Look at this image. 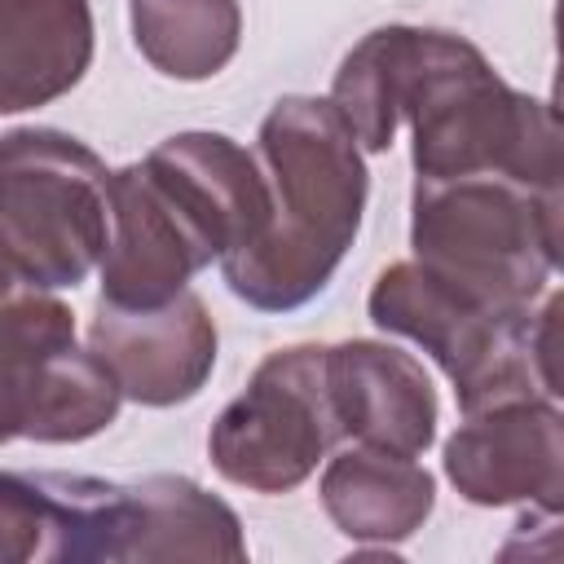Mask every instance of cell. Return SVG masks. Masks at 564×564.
I'll use <instances>...</instances> for the list:
<instances>
[{
	"mask_svg": "<svg viewBox=\"0 0 564 564\" xmlns=\"http://www.w3.org/2000/svg\"><path fill=\"white\" fill-rule=\"evenodd\" d=\"M269 181L251 150L225 132H176L141 163L110 172V242L101 300L159 308L189 278L251 247L269 229Z\"/></svg>",
	"mask_w": 564,
	"mask_h": 564,
	"instance_id": "cell-1",
	"label": "cell"
},
{
	"mask_svg": "<svg viewBox=\"0 0 564 564\" xmlns=\"http://www.w3.org/2000/svg\"><path fill=\"white\" fill-rule=\"evenodd\" d=\"M256 141L273 216L251 247L220 260V278L242 304L291 313L317 300L348 256L370 176L357 137L326 97H278Z\"/></svg>",
	"mask_w": 564,
	"mask_h": 564,
	"instance_id": "cell-2",
	"label": "cell"
},
{
	"mask_svg": "<svg viewBox=\"0 0 564 564\" xmlns=\"http://www.w3.org/2000/svg\"><path fill=\"white\" fill-rule=\"evenodd\" d=\"M397 123H410L414 181L494 172L529 189H560L555 110L511 88L489 57L454 31L410 26Z\"/></svg>",
	"mask_w": 564,
	"mask_h": 564,
	"instance_id": "cell-3",
	"label": "cell"
},
{
	"mask_svg": "<svg viewBox=\"0 0 564 564\" xmlns=\"http://www.w3.org/2000/svg\"><path fill=\"white\" fill-rule=\"evenodd\" d=\"M366 313L379 330L414 339L449 375L458 410L476 414L502 401L546 397L555 401V317L560 295L546 291L542 308L533 304H489L414 260L388 264L370 295Z\"/></svg>",
	"mask_w": 564,
	"mask_h": 564,
	"instance_id": "cell-4",
	"label": "cell"
},
{
	"mask_svg": "<svg viewBox=\"0 0 564 564\" xmlns=\"http://www.w3.org/2000/svg\"><path fill=\"white\" fill-rule=\"evenodd\" d=\"M410 247L414 264L489 304H533L560 264V189L494 172L414 181Z\"/></svg>",
	"mask_w": 564,
	"mask_h": 564,
	"instance_id": "cell-5",
	"label": "cell"
},
{
	"mask_svg": "<svg viewBox=\"0 0 564 564\" xmlns=\"http://www.w3.org/2000/svg\"><path fill=\"white\" fill-rule=\"evenodd\" d=\"M0 234L31 286H79L110 242V167L101 154L57 128L4 132Z\"/></svg>",
	"mask_w": 564,
	"mask_h": 564,
	"instance_id": "cell-6",
	"label": "cell"
},
{
	"mask_svg": "<svg viewBox=\"0 0 564 564\" xmlns=\"http://www.w3.org/2000/svg\"><path fill=\"white\" fill-rule=\"evenodd\" d=\"M339 441L326 392V344H291L269 352L247 388L216 414L207 432L212 467L251 494H286L304 485Z\"/></svg>",
	"mask_w": 564,
	"mask_h": 564,
	"instance_id": "cell-7",
	"label": "cell"
},
{
	"mask_svg": "<svg viewBox=\"0 0 564 564\" xmlns=\"http://www.w3.org/2000/svg\"><path fill=\"white\" fill-rule=\"evenodd\" d=\"M132 489L79 471L0 467V564H123Z\"/></svg>",
	"mask_w": 564,
	"mask_h": 564,
	"instance_id": "cell-8",
	"label": "cell"
},
{
	"mask_svg": "<svg viewBox=\"0 0 564 564\" xmlns=\"http://www.w3.org/2000/svg\"><path fill=\"white\" fill-rule=\"evenodd\" d=\"M445 476L476 507L560 511L564 494V419L555 401H502L463 414L445 441Z\"/></svg>",
	"mask_w": 564,
	"mask_h": 564,
	"instance_id": "cell-9",
	"label": "cell"
},
{
	"mask_svg": "<svg viewBox=\"0 0 564 564\" xmlns=\"http://www.w3.org/2000/svg\"><path fill=\"white\" fill-rule=\"evenodd\" d=\"M88 348L106 361L119 392L137 405H181L216 370V322L189 286L159 308H115L97 300Z\"/></svg>",
	"mask_w": 564,
	"mask_h": 564,
	"instance_id": "cell-10",
	"label": "cell"
},
{
	"mask_svg": "<svg viewBox=\"0 0 564 564\" xmlns=\"http://www.w3.org/2000/svg\"><path fill=\"white\" fill-rule=\"evenodd\" d=\"M326 392L339 441L419 458L436 441V388L410 352L379 339L326 344Z\"/></svg>",
	"mask_w": 564,
	"mask_h": 564,
	"instance_id": "cell-11",
	"label": "cell"
},
{
	"mask_svg": "<svg viewBox=\"0 0 564 564\" xmlns=\"http://www.w3.org/2000/svg\"><path fill=\"white\" fill-rule=\"evenodd\" d=\"M88 66V0H0V115L66 97Z\"/></svg>",
	"mask_w": 564,
	"mask_h": 564,
	"instance_id": "cell-12",
	"label": "cell"
},
{
	"mask_svg": "<svg viewBox=\"0 0 564 564\" xmlns=\"http://www.w3.org/2000/svg\"><path fill=\"white\" fill-rule=\"evenodd\" d=\"M322 507L330 524L352 542H405L423 529L436 507V480L414 458L352 445L335 454L322 471Z\"/></svg>",
	"mask_w": 564,
	"mask_h": 564,
	"instance_id": "cell-13",
	"label": "cell"
},
{
	"mask_svg": "<svg viewBox=\"0 0 564 564\" xmlns=\"http://www.w3.org/2000/svg\"><path fill=\"white\" fill-rule=\"evenodd\" d=\"M132 524L123 560H247V538L229 502L189 476L132 480Z\"/></svg>",
	"mask_w": 564,
	"mask_h": 564,
	"instance_id": "cell-14",
	"label": "cell"
},
{
	"mask_svg": "<svg viewBox=\"0 0 564 564\" xmlns=\"http://www.w3.org/2000/svg\"><path fill=\"white\" fill-rule=\"evenodd\" d=\"M132 44L167 79L220 75L242 40L238 0H132Z\"/></svg>",
	"mask_w": 564,
	"mask_h": 564,
	"instance_id": "cell-15",
	"label": "cell"
},
{
	"mask_svg": "<svg viewBox=\"0 0 564 564\" xmlns=\"http://www.w3.org/2000/svg\"><path fill=\"white\" fill-rule=\"evenodd\" d=\"M70 344L75 317L57 295L40 286H13L0 295V445L22 436L44 366Z\"/></svg>",
	"mask_w": 564,
	"mask_h": 564,
	"instance_id": "cell-16",
	"label": "cell"
},
{
	"mask_svg": "<svg viewBox=\"0 0 564 564\" xmlns=\"http://www.w3.org/2000/svg\"><path fill=\"white\" fill-rule=\"evenodd\" d=\"M119 383L106 370V361L93 348H62L40 379L31 419L22 427L26 441H44V445H75L88 441L97 432H106L119 414Z\"/></svg>",
	"mask_w": 564,
	"mask_h": 564,
	"instance_id": "cell-17",
	"label": "cell"
},
{
	"mask_svg": "<svg viewBox=\"0 0 564 564\" xmlns=\"http://www.w3.org/2000/svg\"><path fill=\"white\" fill-rule=\"evenodd\" d=\"M405 35L410 26H379L370 35H361L335 79H330V106L339 110V119L348 123V132L357 137V145L366 154H383L397 137V79H401V57H405Z\"/></svg>",
	"mask_w": 564,
	"mask_h": 564,
	"instance_id": "cell-18",
	"label": "cell"
},
{
	"mask_svg": "<svg viewBox=\"0 0 564 564\" xmlns=\"http://www.w3.org/2000/svg\"><path fill=\"white\" fill-rule=\"evenodd\" d=\"M13 286H31V282L22 278V269H18V260H13V251H9V242H4V234H0V295H4V291H13Z\"/></svg>",
	"mask_w": 564,
	"mask_h": 564,
	"instance_id": "cell-19",
	"label": "cell"
}]
</instances>
